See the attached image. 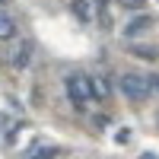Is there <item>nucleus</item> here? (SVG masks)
I'll list each match as a JSON object with an SVG mask.
<instances>
[{"label": "nucleus", "mask_w": 159, "mask_h": 159, "mask_svg": "<svg viewBox=\"0 0 159 159\" xmlns=\"http://www.w3.org/2000/svg\"><path fill=\"white\" fill-rule=\"evenodd\" d=\"M121 92L127 102H147L150 92H153V76H143V73H124L121 76Z\"/></svg>", "instance_id": "1"}, {"label": "nucleus", "mask_w": 159, "mask_h": 159, "mask_svg": "<svg viewBox=\"0 0 159 159\" xmlns=\"http://www.w3.org/2000/svg\"><path fill=\"white\" fill-rule=\"evenodd\" d=\"M67 96L76 108H83L86 102H92V80L89 76H67Z\"/></svg>", "instance_id": "2"}, {"label": "nucleus", "mask_w": 159, "mask_h": 159, "mask_svg": "<svg viewBox=\"0 0 159 159\" xmlns=\"http://www.w3.org/2000/svg\"><path fill=\"white\" fill-rule=\"evenodd\" d=\"M29 61H32V42H19L16 51L10 54V64H13L16 70H25V67H29Z\"/></svg>", "instance_id": "3"}, {"label": "nucleus", "mask_w": 159, "mask_h": 159, "mask_svg": "<svg viewBox=\"0 0 159 159\" xmlns=\"http://www.w3.org/2000/svg\"><path fill=\"white\" fill-rule=\"evenodd\" d=\"M150 25H153V19H150V16H143V13H140V16H134V19L127 22L124 35H127V38H134V35H140V32H147Z\"/></svg>", "instance_id": "4"}, {"label": "nucleus", "mask_w": 159, "mask_h": 159, "mask_svg": "<svg viewBox=\"0 0 159 159\" xmlns=\"http://www.w3.org/2000/svg\"><path fill=\"white\" fill-rule=\"evenodd\" d=\"M73 16L83 19V22H92L96 10H92V0H73Z\"/></svg>", "instance_id": "5"}, {"label": "nucleus", "mask_w": 159, "mask_h": 159, "mask_svg": "<svg viewBox=\"0 0 159 159\" xmlns=\"http://www.w3.org/2000/svg\"><path fill=\"white\" fill-rule=\"evenodd\" d=\"M13 35H16V22H13V16L7 10H0V42H7Z\"/></svg>", "instance_id": "6"}, {"label": "nucleus", "mask_w": 159, "mask_h": 159, "mask_svg": "<svg viewBox=\"0 0 159 159\" xmlns=\"http://www.w3.org/2000/svg\"><path fill=\"white\" fill-rule=\"evenodd\" d=\"M130 54H137V57H143V61H156V57H159V51L150 48V45H134V51H130Z\"/></svg>", "instance_id": "7"}, {"label": "nucleus", "mask_w": 159, "mask_h": 159, "mask_svg": "<svg viewBox=\"0 0 159 159\" xmlns=\"http://www.w3.org/2000/svg\"><path fill=\"white\" fill-rule=\"evenodd\" d=\"M89 80H92V96L96 99H108V86H105L99 76H89Z\"/></svg>", "instance_id": "8"}, {"label": "nucleus", "mask_w": 159, "mask_h": 159, "mask_svg": "<svg viewBox=\"0 0 159 159\" xmlns=\"http://www.w3.org/2000/svg\"><path fill=\"white\" fill-rule=\"evenodd\" d=\"M61 150L57 147H42V150H35V153H29V159H54Z\"/></svg>", "instance_id": "9"}, {"label": "nucleus", "mask_w": 159, "mask_h": 159, "mask_svg": "<svg viewBox=\"0 0 159 159\" xmlns=\"http://www.w3.org/2000/svg\"><path fill=\"white\" fill-rule=\"evenodd\" d=\"M121 7H127V10H140L143 7V0H118Z\"/></svg>", "instance_id": "10"}, {"label": "nucleus", "mask_w": 159, "mask_h": 159, "mask_svg": "<svg viewBox=\"0 0 159 159\" xmlns=\"http://www.w3.org/2000/svg\"><path fill=\"white\" fill-rule=\"evenodd\" d=\"M153 89H159V76H153Z\"/></svg>", "instance_id": "11"}, {"label": "nucleus", "mask_w": 159, "mask_h": 159, "mask_svg": "<svg viewBox=\"0 0 159 159\" xmlns=\"http://www.w3.org/2000/svg\"><path fill=\"white\" fill-rule=\"evenodd\" d=\"M3 3H10V0H0V7H3Z\"/></svg>", "instance_id": "12"}]
</instances>
